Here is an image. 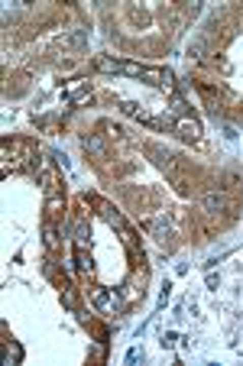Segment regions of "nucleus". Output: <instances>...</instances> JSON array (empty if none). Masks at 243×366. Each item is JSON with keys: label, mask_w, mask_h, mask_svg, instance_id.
<instances>
[{"label": "nucleus", "mask_w": 243, "mask_h": 366, "mask_svg": "<svg viewBox=\"0 0 243 366\" xmlns=\"http://www.w3.org/2000/svg\"><path fill=\"white\" fill-rule=\"evenodd\" d=\"M46 208L55 214V211H62V198H58V194H49V201H46Z\"/></svg>", "instance_id": "12"}, {"label": "nucleus", "mask_w": 243, "mask_h": 366, "mask_svg": "<svg viewBox=\"0 0 243 366\" xmlns=\"http://www.w3.org/2000/svg\"><path fill=\"white\" fill-rule=\"evenodd\" d=\"M98 68L101 71H124V62L120 59H98Z\"/></svg>", "instance_id": "8"}, {"label": "nucleus", "mask_w": 243, "mask_h": 366, "mask_svg": "<svg viewBox=\"0 0 243 366\" xmlns=\"http://www.w3.org/2000/svg\"><path fill=\"white\" fill-rule=\"evenodd\" d=\"M201 204H204V211L218 214V211H224V208H227V198H224L221 191H207L204 198H201Z\"/></svg>", "instance_id": "2"}, {"label": "nucleus", "mask_w": 243, "mask_h": 366, "mask_svg": "<svg viewBox=\"0 0 243 366\" xmlns=\"http://www.w3.org/2000/svg\"><path fill=\"white\" fill-rule=\"evenodd\" d=\"M175 341H178L175 334H162V347H172V344H175Z\"/></svg>", "instance_id": "16"}, {"label": "nucleus", "mask_w": 243, "mask_h": 366, "mask_svg": "<svg viewBox=\"0 0 243 366\" xmlns=\"http://www.w3.org/2000/svg\"><path fill=\"white\" fill-rule=\"evenodd\" d=\"M84 149L94 153V156H101V153H104V139H101V136H84Z\"/></svg>", "instance_id": "7"}, {"label": "nucleus", "mask_w": 243, "mask_h": 366, "mask_svg": "<svg viewBox=\"0 0 243 366\" xmlns=\"http://www.w3.org/2000/svg\"><path fill=\"white\" fill-rule=\"evenodd\" d=\"M20 363L23 360V350H20V347H16V344H7V363Z\"/></svg>", "instance_id": "10"}, {"label": "nucleus", "mask_w": 243, "mask_h": 366, "mask_svg": "<svg viewBox=\"0 0 243 366\" xmlns=\"http://www.w3.org/2000/svg\"><path fill=\"white\" fill-rule=\"evenodd\" d=\"M140 78H146V81L156 85V88H169L172 85V71L169 68H143Z\"/></svg>", "instance_id": "1"}, {"label": "nucleus", "mask_w": 243, "mask_h": 366, "mask_svg": "<svg viewBox=\"0 0 243 366\" xmlns=\"http://www.w3.org/2000/svg\"><path fill=\"white\" fill-rule=\"evenodd\" d=\"M136 360H143V350L140 347H130L127 350V363H136Z\"/></svg>", "instance_id": "13"}, {"label": "nucleus", "mask_w": 243, "mask_h": 366, "mask_svg": "<svg viewBox=\"0 0 243 366\" xmlns=\"http://www.w3.org/2000/svg\"><path fill=\"white\" fill-rule=\"evenodd\" d=\"M88 97H91V88H88V91H78V94H75V104H84Z\"/></svg>", "instance_id": "15"}, {"label": "nucleus", "mask_w": 243, "mask_h": 366, "mask_svg": "<svg viewBox=\"0 0 243 366\" xmlns=\"http://www.w3.org/2000/svg\"><path fill=\"white\" fill-rule=\"evenodd\" d=\"M149 234H153L156 240H169V234H172L169 220H166V217H156V220H149Z\"/></svg>", "instance_id": "3"}, {"label": "nucleus", "mask_w": 243, "mask_h": 366, "mask_svg": "<svg viewBox=\"0 0 243 366\" xmlns=\"http://www.w3.org/2000/svg\"><path fill=\"white\" fill-rule=\"evenodd\" d=\"M62 301H65V308H68V311H78V298H75V289H72V285H68V289L62 292Z\"/></svg>", "instance_id": "9"}, {"label": "nucleus", "mask_w": 243, "mask_h": 366, "mask_svg": "<svg viewBox=\"0 0 243 366\" xmlns=\"http://www.w3.org/2000/svg\"><path fill=\"white\" fill-rule=\"evenodd\" d=\"M94 305H98V308H107V305H110V295H107V292H94Z\"/></svg>", "instance_id": "11"}, {"label": "nucleus", "mask_w": 243, "mask_h": 366, "mask_svg": "<svg viewBox=\"0 0 243 366\" xmlns=\"http://www.w3.org/2000/svg\"><path fill=\"white\" fill-rule=\"evenodd\" d=\"M172 110H175L178 114V117H181V114H185V101H181V97L175 94V97H172Z\"/></svg>", "instance_id": "14"}, {"label": "nucleus", "mask_w": 243, "mask_h": 366, "mask_svg": "<svg viewBox=\"0 0 243 366\" xmlns=\"http://www.w3.org/2000/svg\"><path fill=\"white\" fill-rule=\"evenodd\" d=\"M175 130L181 133V136H198V133H201L198 120H188V117H178V120H175Z\"/></svg>", "instance_id": "4"}, {"label": "nucleus", "mask_w": 243, "mask_h": 366, "mask_svg": "<svg viewBox=\"0 0 243 366\" xmlns=\"http://www.w3.org/2000/svg\"><path fill=\"white\" fill-rule=\"evenodd\" d=\"M204 52H207V42L201 39V36H195V39L188 42V55L192 59H204Z\"/></svg>", "instance_id": "5"}, {"label": "nucleus", "mask_w": 243, "mask_h": 366, "mask_svg": "<svg viewBox=\"0 0 243 366\" xmlns=\"http://www.w3.org/2000/svg\"><path fill=\"white\" fill-rule=\"evenodd\" d=\"M42 234H46V246L52 249V253H55V249H58V234H55V224H46V227H42Z\"/></svg>", "instance_id": "6"}]
</instances>
